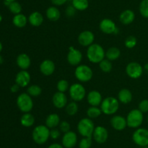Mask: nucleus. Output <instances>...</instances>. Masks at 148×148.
<instances>
[{
  "instance_id": "nucleus-1",
  "label": "nucleus",
  "mask_w": 148,
  "mask_h": 148,
  "mask_svg": "<svg viewBox=\"0 0 148 148\" xmlns=\"http://www.w3.org/2000/svg\"><path fill=\"white\" fill-rule=\"evenodd\" d=\"M106 57V52L103 46L98 44H92L88 46L87 57L92 63H100Z\"/></svg>"
},
{
  "instance_id": "nucleus-2",
  "label": "nucleus",
  "mask_w": 148,
  "mask_h": 148,
  "mask_svg": "<svg viewBox=\"0 0 148 148\" xmlns=\"http://www.w3.org/2000/svg\"><path fill=\"white\" fill-rule=\"evenodd\" d=\"M50 138V129L46 125L36 126L32 132V139L38 145H43Z\"/></svg>"
},
{
  "instance_id": "nucleus-3",
  "label": "nucleus",
  "mask_w": 148,
  "mask_h": 148,
  "mask_svg": "<svg viewBox=\"0 0 148 148\" xmlns=\"http://www.w3.org/2000/svg\"><path fill=\"white\" fill-rule=\"evenodd\" d=\"M119 101L114 97H107L103 99L101 104V110L105 115H114L118 111Z\"/></svg>"
},
{
  "instance_id": "nucleus-4",
  "label": "nucleus",
  "mask_w": 148,
  "mask_h": 148,
  "mask_svg": "<svg viewBox=\"0 0 148 148\" xmlns=\"http://www.w3.org/2000/svg\"><path fill=\"white\" fill-rule=\"evenodd\" d=\"M95 128L94 123L90 118H82L77 124L78 132L83 137H92Z\"/></svg>"
},
{
  "instance_id": "nucleus-5",
  "label": "nucleus",
  "mask_w": 148,
  "mask_h": 148,
  "mask_svg": "<svg viewBox=\"0 0 148 148\" xmlns=\"http://www.w3.org/2000/svg\"><path fill=\"white\" fill-rule=\"evenodd\" d=\"M127 126L132 129H138L143 124V113L139 109H134L128 113L127 117Z\"/></svg>"
},
{
  "instance_id": "nucleus-6",
  "label": "nucleus",
  "mask_w": 148,
  "mask_h": 148,
  "mask_svg": "<svg viewBox=\"0 0 148 148\" xmlns=\"http://www.w3.org/2000/svg\"><path fill=\"white\" fill-rule=\"evenodd\" d=\"M17 105L19 110L23 113H30L33 107V101L32 97L27 93H22L17 98Z\"/></svg>"
},
{
  "instance_id": "nucleus-7",
  "label": "nucleus",
  "mask_w": 148,
  "mask_h": 148,
  "mask_svg": "<svg viewBox=\"0 0 148 148\" xmlns=\"http://www.w3.org/2000/svg\"><path fill=\"white\" fill-rule=\"evenodd\" d=\"M75 75L80 82H88L92 79L93 73L88 65H79L75 69Z\"/></svg>"
},
{
  "instance_id": "nucleus-8",
  "label": "nucleus",
  "mask_w": 148,
  "mask_h": 148,
  "mask_svg": "<svg viewBox=\"0 0 148 148\" xmlns=\"http://www.w3.org/2000/svg\"><path fill=\"white\" fill-rule=\"evenodd\" d=\"M132 140L134 143L142 147H146L148 145V129L138 128L132 134Z\"/></svg>"
},
{
  "instance_id": "nucleus-9",
  "label": "nucleus",
  "mask_w": 148,
  "mask_h": 148,
  "mask_svg": "<svg viewBox=\"0 0 148 148\" xmlns=\"http://www.w3.org/2000/svg\"><path fill=\"white\" fill-rule=\"evenodd\" d=\"M69 96L75 102L82 101L86 96L85 88L79 83H75L71 85L69 89Z\"/></svg>"
},
{
  "instance_id": "nucleus-10",
  "label": "nucleus",
  "mask_w": 148,
  "mask_h": 148,
  "mask_svg": "<svg viewBox=\"0 0 148 148\" xmlns=\"http://www.w3.org/2000/svg\"><path fill=\"white\" fill-rule=\"evenodd\" d=\"M143 67L137 62H130L126 67V73L127 75L134 79H137L141 77L143 73Z\"/></svg>"
},
{
  "instance_id": "nucleus-11",
  "label": "nucleus",
  "mask_w": 148,
  "mask_h": 148,
  "mask_svg": "<svg viewBox=\"0 0 148 148\" xmlns=\"http://www.w3.org/2000/svg\"><path fill=\"white\" fill-rule=\"evenodd\" d=\"M100 29L106 34H117L119 32L116 23L109 18H104L100 22Z\"/></svg>"
},
{
  "instance_id": "nucleus-12",
  "label": "nucleus",
  "mask_w": 148,
  "mask_h": 148,
  "mask_svg": "<svg viewBox=\"0 0 148 148\" xmlns=\"http://www.w3.org/2000/svg\"><path fill=\"white\" fill-rule=\"evenodd\" d=\"M92 137L94 140L98 144H103L108 140V131L105 127L102 126H98L94 129Z\"/></svg>"
},
{
  "instance_id": "nucleus-13",
  "label": "nucleus",
  "mask_w": 148,
  "mask_h": 148,
  "mask_svg": "<svg viewBox=\"0 0 148 148\" xmlns=\"http://www.w3.org/2000/svg\"><path fill=\"white\" fill-rule=\"evenodd\" d=\"M82 59V52L73 46L69 48V52L67 54V62L71 65H79Z\"/></svg>"
},
{
  "instance_id": "nucleus-14",
  "label": "nucleus",
  "mask_w": 148,
  "mask_h": 148,
  "mask_svg": "<svg viewBox=\"0 0 148 148\" xmlns=\"http://www.w3.org/2000/svg\"><path fill=\"white\" fill-rule=\"evenodd\" d=\"M77 143V136L72 131L64 133L62 139V145L64 148H73Z\"/></svg>"
},
{
  "instance_id": "nucleus-15",
  "label": "nucleus",
  "mask_w": 148,
  "mask_h": 148,
  "mask_svg": "<svg viewBox=\"0 0 148 148\" xmlns=\"http://www.w3.org/2000/svg\"><path fill=\"white\" fill-rule=\"evenodd\" d=\"M78 42L82 46H89L93 44L95 40L94 33L90 30H84L81 32L77 38Z\"/></svg>"
},
{
  "instance_id": "nucleus-16",
  "label": "nucleus",
  "mask_w": 148,
  "mask_h": 148,
  "mask_svg": "<svg viewBox=\"0 0 148 148\" xmlns=\"http://www.w3.org/2000/svg\"><path fill=\"white\" fill-rule=\"evenodd\" d=\"M52 102L55 107L58 109H62L66 107V104H68L67 97L64 93L57 91L53 95Z\"/></svg>"
},
{
  "instance_id": "nucleus-17",
  "label": "nucleus",
  "mask_w": 148,
  "mask_h": 148,
  "mask_svg": "<svg viewBox=\"0 0 148 148\" xmlns=\"http://www.w3.org/2000/svg\"><path fill=\"white\" fill-rule=\"evenodd\" d=\"M30 81V75L27 71L21 70L15 76V84L20 87H26Z\"/></svg>"
},
{
  "instance_id": "nucleus-18",
  "label": "nucleus",
  "mask_w": 148,
  "mask_h": 148,
  "mask_svg": "<svg viewBox=\"0 0 148 148\" xmlns=\"http://www.w3.org/2000/svg\"><path fill=\"white\" fill-rule=\"evenodd\" d=\"M55 68L54 62L51 59H44L40 65V71L46 76L51 75L55 71Z\"/></svg>"
},
{
  "instance_id": "nucleus-19",
  "label": "nucleus",
  "mask_w": 148,
  "mask_h": 148,
  "mask_svg": "<svg viewBox=\"0 0 148 148\" xmlns=\"http://www.w3.org/2000/svg\"><path fill=\"white\" fill-rule=\"evenodd\" d=\"M87 100L90 106L98 107L103 101L102 95L97 90H92L87 95Z\"/></svg>"
},
{
  "instance_id": "nucleus-20",
  "label": "nucleus",
  "mask_w": 148,
  "mask_h": 148,
  "mask_svg": "<svg viewBox=\"0 0 148 148\" xmlns=\"http://www.w3.org/2000/svg\"><path fill=\"white\" fill-rule=\"evenodd\" d=\"M111 125L116 131H122L127 126V119L121 115H114L111 119Z\"/></svg>"
},
{
  "instance_id": "nucleus-21",
  "label": "nucleus",
  "mask_w": 148,
  "mask_h": 148,
  "mask_svg": "<svg viewBox=\"0 0 148 148\" xmlns=\"http://www.w3.org/2000/svg\"><path fill=\"white\" fill-rule=\"evenodd\" d=\"M16 63L21 70L27 71L31 65V59L27 54L21 53L17 57Z\"/></svg>"
},
{
  "instance_id": "nucleus-22",
  "label": "nucleus",
  "mask_w": 148,
  "mask_h": 148,
  "mask_svg": "<svg viewBox=\"0 0 148 148\" xmlns=\"http://www.w3.org/2000/svg\"><path fill=\"white\" fill-rule=\"evenodd\" d=\"M135 19V14L132 10H125L119 15V20L124 25H130L134 22Z\"/></svg>"
},
{
  "instance_id": "nucleus-23",
  "label": "nucleus",
  "mask_w": 148,
  "mask_h": 148,
  "mask_svg": "<svg viewBox=\"0 0 148 148\" xmlns=\"http://www.w3.org/2000/svg\"><path fill=\"white\" fill-rule=\"evenodd\" d=\"M43 20H44V18H43V15L38 11L33 12L30 13L28 17L29 23L34 27H38L41 26L42 23H43Z\"/></svg>"
},
{
  "instance_id": "nucleus-24",
  "label": "nucleus",
  "mask_w": 148,
  "mask_h": 148,
  "mask_svg": "<svg viewBox=\"0 0 148 148\" xmlns=\"http://www.w3.org/2000/svg\"><path fill=\"white\" fill-rule=\"evenodd\" d=\"M118 100L122 104H129L132 100V93L128 89H122L118 93Z\"/></svg>"
},
{
  "instance_id": "nucleus-25",
  "label": "nucleus",
  "mask_w": 148,
  "mask_h": 148,
  "mask_svg": "<svg viewBox=\"0 0 148 148\" xmlns=\"http://www.w3.org/2000/svg\"><path fill=\"white\" fill-rule=\"evenodd\" d=\"M46 17L49 19L50 21L56 22L59 20L61 17V12L59 9L56 6H51L48 7L46 11Z\"/></svg>"
},
{
  "instance_id": "nucleus-26",
  "label": "nucleus",
  "mask_w": 148,
  "mask_h": 148,
  "mask_svg": "<svg viewBox=\"0 0 148 148\" xmlns=\"http://www.w3.org/2000/svg\"><path fill=\"white\" fill-rule=\"evenodd\" d=\"M60 117L56 113H51L49 115L46 119V126L49 129H54L56 128L60 123Z\"/></svg>"
},
{
  "instance_id": "nucleus-27",
  "label": "nucleus",
  "mask_w": 148,
  "mask_h": 148,
  "mask_svg": "<svg viewBox=\"0 0 148 148\" xmlns=\"http://www.w3.org/2000/svg\"><path fill=\"white\" fill-rule=\"evenodd\" d=\"M27 21H28V18L23 13L14 15L12 18V23L14 26L20 28H24L27 25Z\"/></svg>"
},
{
  "instance_id": "nucleus-28",
  "label": "nucleus",
  "mask_w": 148,
  "mask_h": 148,
  "mask_svg": "<svg viewBox=\"0 0 148 148\" xmlns=\"http://www.w3.org/2000/svg\"><path fill=\"white\" fill-rule=\"evenodd\" d=\"M20 123L23 126L26 128L31 127L35 123V118L31 113H24L20 118Z\"/></svg>"
},
{
  "instance_id": "nucleus-29",
  "label": "nucleus",
  "mask_w": 148,
  "mask_h": 148,
  "mask_svg": "<svg viewBox=\"0 0 148 148\" xmlns=\"http://www.w3.org/2000/svg\"><path fill=\"white\" fill-rule=\"evenodd\" d=\"M121 55V51L119 48L112 46L107 49L106 52V57L110 61H114L119 59Z\"/></svg>"
},
{
  "instance_id": "nucleus-30",
  "label": "nucleus",
  "mask_w": 148,
  "mask_h": 148,
  "mask_svg": "<svg viewBox=\"0 0 148 148\" xmlns=\"http://www.w3.org/2000/svg\"><path fill=\"white\" fill-rule=\"evenodd\" d=\"M72 5L78 11H84L89 7V0H72Z\"/></svg>"
},
{
  "instance_id": "nucleus-31",
  "label": "nucleus",
  "mask_w": 148,
  "mask_h": 148,
  "mask_svg": "<svg viewBox=\"0 0 148 148\" xmlns=\"http://www.w3.org/2000/svg\"><path fill=\"white\" fill-rule=\"evenodd\" d=\"M102 114L101 108L95 106H90L87 110V115L90 118H96Z\"/></svg>"
},
{
  "instance_id": "nucleus-32",
  "label": "nucleus",
  "mask_w": 148,
  "mask_h": 148,
  "mask_svg": "<svg viewBox=\"0 0 148 148\" xmlns=\"http://www.w3.org/2000/svg\"><path fill=\"white\" fill-rule=\"evenodd\" d=\"M78 108H79L78 104H77L76 102L73 101L66 104L65 110H66V114L69 115V116H73L77 114V113L78 112Z\"/></svg>"
},
{
  "instance_id": "nucleus-33",
  "label": "nucleus",
  "mask_w": 148,
  "mask_h": 148,
  "mask_svg": "<svg viewBox=\"0 0 148 148\" xmlns=\"http://www.w3.org/2000/svg\"><path fill=\"white\" fill-rule=\"evenodd\" d=\"M42 92V89L37 84H33L27 89V93L30 97H38Z\"/></svg>"
},
{
  "instance_id": "nucleus-34",
  "label": "nucleus",
  "mask_w": 148,
  "mask_h": 148,
  "mask_svg": "<svg viewBox=\"0 0 148 148\" xmlns=\"http://www.w3.org/2000/svg\"><path fill=\"white\" fill-rule=\"evenodd\" d=\"M7 7L9 8L10 11L14 15L20 14V13H21L22 10H23L22 5L18 2V1H17L10 2V4H9V6Z\"/></svg>"
},
{
  "instance_id": "nucleus-35",
  "label": "nucleus",
  "mask_w": 148,
  "mask_h": 148,
  "mask_svg": "<svg viewBox=\"0 0 148 148\" xmlns=\"http://www.w3.org/2000/svg\"><path fill=\"white\" fill-rule=\"evenodd\" d=\"M140 15L145 18H148V0H142L139 6Z\"/></svg>"
},
{
  "instance_id": "nucleus-36",
  "label": "nucleus",
  "mask_w": 148,
  "mask_h": 148,
  "mask_svg": "<svg viewBox=\"0 0 148 148\" xmlns=\"http://www.w3.org/2000/svg\"><path fill=\"white\" fill-rule=\"evenodd\" d=\"M100 69L104 73H109L112 70V64L108 59H104L99 63Z\"/></svg>"
},
{
  "instance_id": "nucleus-37",
  "label": "nucleus",
  "mask_w": 148,
  "mask_h": 148,
  "mask_svg": "<svg viewBox=\"0 0 148 148\" xmlns=\"http://www.w3.org/2000/svg\"><path fill=\"white\" fill-rule=\"evenodd\" d=\"M56 88H57L58 91L65 93L69 89V82L65 79L59 80L56 84Z\"/></svg>"
},
{
  "instance_id": "nucleus-38",
  "label": "nucleus",
  "mask_w": 148,
  "mask_h": 148,
  "mask_svg": "<svg viewBox=\"0 0 148 148\" xmlns=\"http://www.w3.org/2000/svg\"><path fill=\"white\" fill-rule=\"evenodd\" d=\"M137 44V39L135 36H130L125 39L124 41V45L128 49H132V48L135 47L136 45Z\"/></svg>"
},
{
  "instance_id": "nucleus-39",
  "label": "nucleus",
  "mask_w": 148,
  "mask_h": 148,
  "mask_svg": "<svg viewBox=\"0 0 148 148\" xmlns=\"http://www.w3.org/2000/svg\"><path fill=\"white\" fill-rule=\"evenodd\" d=\"M92 146V137H83L79 142V148H90Z\"/></svg>"
},
{
  "instance_id": "nucleus-40",
  "label": "nucleus",
  "mask_w": 148,
  "mask_h": 148,
  "mask_svg": "<svg viewBox=\"0 0 148 148\" xmlns=\"http://www.w3.org/2000/svg\"><path fill=\"white\" fill-rule=\"evenodd\" d=\"M59 126L60 131L63 132L64 133H66V132L70 131V124H69V122H67L66 120H62V121H61Z\"/></svg>"
},
{
  "instance_id": "nucleus-41",
  "label": "nucleus",
  "mask_w": 148,
  "mask_h": 148,
  "mask_svg": "<svg viewBox=\"0 0 148 148\" xmlns=\"http://www.w3.org/2000/svg\"><path fill=\"white\" fill-rule=\"evenodd\" d=\"M139 110L143 113L148 112V100H143L139 103Z\"/></svg>"
},
{
  "instance_id": "nucleus-42",
  "label": "nucleus",
  "mask_w": 148,
  "mask_h": 148,
  "mask_svg": "<svg viewBox=\"0 0 148 148\" xmlns=\"http://www.w3.org/2000/svg\"><path fill=\"white\" fill-rule=\"evenodd\" d=\"M61 135L60 130L57 129L56 128L50 129V137L53 139H57L59 138Z\"/></svg>"
},
{
  "instance_id": "nucleus-43",
  "label": "nucleus",
  "mask_w": 148,
  "mask_h": 148,
  "mask_svg": "<svg viewBox=\"0 0 148 148\" xmlns=\"http://www.w3.org/2000/svg\"><path fill=\"white\" fill-rule=\"evenodd\" d=\"M77 10H75V7L72 5L68 6L66 9V11H65V13H66V15L68 17H72L73 16H75V13H76Z\"/></svg>"
},
{
  "instance_id": "nucleus-44",
  "label": "nucleus",
  "mask_w": 148,
  "mask_h": 148,
  "mask_svg": "<svg viewBox=\"0 0 148 148\" xmlns=\"http://www.w3.org/2000/svg\"><path fill=\"white\" fill-rule=\"evenodd\" d=\"M52 4L56 7H59V6H62L68 0H51Z\"/></svg>"
},
{
  "instance_id": "nucleus-45",
  "label": "nucleus",
  "mask_w": 148,
  "mask_h": 148,
  "mask_svg": "<svg viewBox=\"0 0 148 148\" xmlns=\"http://www.w3.org/2000/svg\"><path fill=\"white\" fill-rule=\"evenodd\" d=\"M47 148H64V147H63V145H60V144L53 143V144H51V145H49Z\"/></svg>"
},
{
  "instance_id": "nucleus-46",
  "label": "nucleus",
  "mask_w": 148,
  "mask_h": 148,
  "mask_svg": "<svg viewBox=\"0 0 148 148\" xmlns=\"http://www.w3.org/2000/svg\"><path fill=\"white\" fill-rule=\"evenodd\" d=\"M19 89H20V86H18L17 84H14V85L12 86L10 90H11V91L12 93H15L18 91Z\"/></svg>"
},
{
  "instance_id": "nucleus-47",
  "label": "nucleus",
  "mask_w": 148,
  "mask_h": 148,
  "mask_svg": "<svg viewBox=\"0 0 148 148\" xmlns=\"http://www.w3.org/2000/svg\"><path fill=\"white\" fill-rule=\"evenodd\" d=\"M144 68L145 71L146 73H148V62H147V63L145 65L144 68Z\"/></svg>"
},
{
  "instance_id": "nucleus-48",
  "label": "nucleus",
  "mask_w": 148,
  "mask_h": 148,
  "mask_svg": "<svg viewBox=\"0 0 148 148\" xmlns=\"http://www.w3.org/2000/svg\"><path fill=\"white\" fill-rule=\"evenodd\" d=\"M3 62H4V59H3L2 56L0 55V65H1L3 63Z\"/></svg>"
},
{
  "instance_id": "nucleus-49",
  "label": "nucleus",
  "mask_w": 148,
  "mask_h": 148,
  "mask_svg": "<svg viewBox=\"0 0 148 148\" xmlns=\"http://www.w3.org/2000/svg\"><path fill=\"white\" fill-rule=\"evenodd\" d=\"M3 49V45H2V43L1 42V41H0V53H1V52L2 51Z\"/></svg>"
},
{
  "instance_id": "nucleus-50",
  "label": "nucleus",
  "mask_w": 148,
  "mask_h": 148,
  "mask_svg": "<svg viewBox=\"0 0 148 148\" xmlns=\"http://www.w3.org/2000/svg\"><path fill=\"white\" fill-rule=\"evenodd\" d=\"M4 1H8V2H12V1H17V0H4Z\"/></svg>"
},
{
  "instance_id": "nucleus-51",
  "label": "nucleus",
  "mask_w": 148,
  "mask_h": 148,
  "mask_svg": "<svg viewBox=\"0 0 148 148\" xmlns=\"http://www.w3.org/2000/svg\"><path fill=\"white\" fill-rule=\"evenodd\" d=\"M2 15H1V13H0V23H1V21H2Z\"/></svg>"
},
{
  "instance_id": "nucleus-52",
  "label": "nucleus",
  "mask_w": 148,
  "mask_h": 148,
  "mask_svg": "<svg viewBox=\"0 0 148 148\" xmlns=\"http://www.w3.org/2000/svg\"><path fill=\"white\" fill-rule=\"evenodd\" d=\"M147 122H148V115H147Z\"/></svg>"
},
{
  "instance_id": "nucleus-53",
  "label": "nucleus",
  "mask_w": 148,
  "mask_h": 148,
  "mask_svg": "<svg viewBox=\"0 0 148 148\" xmlns=\"http://www.w3.org/2000/svg\"><path fill=\"white\" fill-rule=\"evenodd\" d=\"M145 148H148V145H147V147H145Z\"/></svg>"
}]
</instances>
